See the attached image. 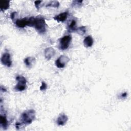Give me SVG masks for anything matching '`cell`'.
Returning a JSON list of instances; mask_svg holds the SVG:
<instances>
[{
  "label": "cell",
  "mask_w": 131,
  "mask_h": 131,
  "mask_svg": "<svg viewBox=\"0 0 131 131\" xmlns=\"http://www.w3.org/2000/svg\"><path fill=\"white\" fill-rule=\"evenodd\" d=\"M72 37L71 35H67L63 36L59 39V44L58 48L60 50H65L67 49L71 41Z\"/></svg>",
  "instance_id": "3"
},
{
  "label": "cell",
  "mask_w": 131,
  "mask_h": 131,
  "mask_svg": "<svg viewBox=\"0 0 131 131\" xmlns=\"http://www.w3.org/2000/svg\"><path fill=\"white\" fill-rule=\"evenodd\" d=\"M16 80L17 81V83L15 86L14 90L18 92L24 91L27 88V80L25 77L19 75L16 77Z\"/></svg>",
  "instance_id": "4"
},
{
  "label": "cell",
  "mask_w": 131,
  "mask_h": 131,
  "mask_svg": "<svg viewBox=\"0 0 131 131\" xmlns=\"http://www.w3.org/2000/svg\"><path fill=\"white\" fill-rule=\"evenodd\" d=\"M1 61L2 64L4 66L7 67H10L12 66V60L9 53H4L1 57Z\"/></svg>",
  "instance_id": "6"
},
{
  "label": "cell",
  "mask_w": 131,
  "mask_h": 131,
  "mask_svg": "<svg viewBox=\"0 0 131 131\" xmlns=\"http://www.w3.org/2000/svg\"><path fill=\"white\" fill-rule=\"evenodd\" d=\"M76 20L75 19H72L70 22H69V24H68L67 26V31L69 32H76L77 30V27H76Z\"/></svg>",
  "instance_id": "12"
},
{
  "label": "cell",
  "mask_w": 131,
  "mask_h": 131,
  "mask_svg": "<svg viewBox=\"0 0 131 131\" xmlns=\"http://www.w3.org/2000/svg\"><path fill=\"white\" fill-rule=\"evenodd\" d=\"M10 7V1H1L0 9L1 11H5Z\"/></svg>",
  "instance_id": "15"
},
{
  "label": "cell",
  "mask_w": 131,
  "mask_h": 131,
  "mask_svg": "<svg viewBox=\"0 0 131 131\" xmlns=\"http://www.w3.org/2000/svg\"><path fill=\"white\" fill-rule=\"evenodd\" d=\"M68 12H62L58 15H55L53 19L56 20L57 22H61V23H63L64 22L68 17Z\"/></svg>",
  "instance_id": "9"
},
{
  "label": "cell",
  "mask_w": 131,
  "mask_h": 131,
  "mask_svg": "<svg viewBox=\"0 0 131 131\" xmlns=\"http://www.w3.org/2000/svg\"><path fill=\"white\" fill-rule=\"evenodd\" d=\"M82 3V1H73L72 4V6L73 7H79L81 6V4Z\"/></svg>",
  "instance_id": "18"
},
{
  "label": "cell",
  "mask_w": 131,
  "mask_h": 131,
  "mask_svg": "<svg viewBox=\"0 0 131 131\" xmlns=\"http://www.w3.org/2000/svg\"><path fill=\"white\" fill-rule=\"evenodd\" d=\"M59 6V3L57 1H52L50 2L46 6L47 7H54V8H58Z\"/></svg>",
  "instance_id": "17"
},
{
  "label": "cell",
  "mask_w": 131,
  "mask_h": 131,
  "mask_svg": "<svg viewBox=\"0 0 131 131\" xmlns=\"http://www.w3.org/2000/svg\"><path fill=\"white\" fill-rule=\"evenodd\" d=\"M47 88V85L46 83L44 81H42L41 82V85L40 87V90L41 91H45V90H46Z\"/></svg>",
  "instance_id": "20"
},
{
  "label": "cell",
  "mask_w": 131,
  "mask_h": 131,
  "mask_svg": "<svg viewBox=\"0 0 131 131\" xmlns=\"http://www.w3.org/2000/svg\"><path fill=\"white\" fill-rule=\"evenodd\" d=\"M35 58L34 57H27L24 60V62L28 68H31L35 63Z\"/></svg>",
  "instance_id": "11"
},
{
  "label": "cell",
  "mask_w": 131,
  "mask_h": 131,
  "mask_svg": "<svg viewBox=\"0 0 131 131\" xmlns=\"http://www.w3.org/2000/svg\"><path fill=\"white\" fill-rule=\"evenodd\" d=\"M28 26L33 27L39 34H43L46 31L47 25L45 19L42 16L38 15L36 17H31L29 18Z\"/></svg>",
  "instance_id": "1"
},
{
  "label": "cell",
  "mask_w": 131,
  "mask_h": 131,
  "mask_svg": "<svg viewBox=\"0 0 131 131\" xmlns=\"http://www.w3.org/2000/svg\"><path fill=\"white\" fill-rule=\"evenodd\" d=\"M94 43V40L91 35H88L86 36L83 40L84 46L86 47H91Z\"/></svg>",
  "instance_id": "13"
},
{
  "label": "cell",
  "mask_w": 131,
  "mask_h": 131,
  "mask_svg": "<svg viewBox=\"0 0 131 131\" xmlns=\"http://www.w3.org/2000/svg\"><path fill=\"white\" fill-rule=\"evenodd\" d=\"M42 2V1H35L34 2V4L36 8L37 9H39L40 7V3Z\"/></svg>",
  "instance_id": "21"
},
{
  "label": "cell",
  "mask_w": 131,
  "mask_h": 131,
  "mask_svg": "<svg viewBox=\"0 0 131 131\" xmlns=\"http://www.w3.org/2000/svg\"><path fill=\"white\" fill-rule=\"evenodd\" d=\"M55 54V50L52 47H48L44 51L45 58L47 60L51 59Z\"/></svg>",
  "instance_id": "7"
},
{
  "label": "cell",
  "mask_w": 131,
  "mask_h": 131,
  "mask_svg": "<svg viewBox=\"0 0 131 131\" xmlns=\"http://www.w3.org/2000/svg\"><path fill=\"white\" fill-rule=\"evenodd\" d=\"M0 123H1V126L4 129H6L7 128L8 122L5 115H1Z\"/></svg>",
  "instance_id": "14"
},
{
  "label": "cell",
  "mask_w": 131,
  "mask_h": 131,
  "mask_svg": "<svg viewBox=\"0 0 131 131\" xmlns=\"http://www.w3.org/2000/svg\"><path fill=\"white\" fill-rule=\"evenodd\" d=\"M69 61L70 59L68 56L62 55L55 60V64L58 68H63L66 66Z\"/></svg>",
  "instance_id": "5"
},
{
  "label": "cell",
  "mask_w": 131,
  "mask_h": 131,
  "mask_svg": "<svg viewBox=\"0 0 131 131\" xmlns=\"http://www.w3.org/2000/svg\"><path fill=\"white\" fill-rule=\"evenodd\" d=\"M21 122L25 125H28L32 123L35 119V111L33 109L25 111L21 116Z\"/></svg>",
  "instance_id": "2"
},
{
  "label": "cell",
  "mask_w": 131,
  "mask_h": 131,
  "mask_svg": "<svg viewBox=\"0 0 131 131\" xmlns=\"http://www.w3.org/2000/svg\"><path fill=\"white\" fill-rule=\"evenodd\" d=\"M86 29L85 26H81L80 27H78L77 28V30L76 31V32L77 33L81 35H84L86 33Z\"/></svg>",
  "instance_id": "16"
},
{
  "label": "cell",
  "mask_w": 131,
  "mask_h": 131,
  "mask_svg": "<svg viewBox=\"0 0 131 131\" xmlns=\"http://www.w3.org/2000/svg\"><path fill=\"white\" fill-rule=\"evenodd\" d=\"M68 120V118L67 116L64 113H61L57 117L56 120V123L58 125L63 126L66 124Z\"/></svg>",
  "instance_id": "8"
},
{
  "label": "cell",
  "mask_w": 131,
  "mask_h": 131,
  "mask_svg": "<svg viewBox=\"0 0 131 131\" xmlns=\"http://www.w3.org/2000/svg\"><path fill=\"white\" fill-rule=\"evenodd\" d=\"M127 96V93H122L121 94V98H125Z\"/></svg>",
  "instance_id": "22"
},
{
  "label": "cell",
  "mask_w": 131,
  "mask_h": 131,
  "mask_svg": "<svg viewBox=\"0 0 131 131\" xmlns=\"http://www.w3.org/2000/svg\"><path fill=\"white\" fill-rule=\"evenodd\" d=\"M18 15V13L17 12H13L11 13L10 17L11 20L13 21H15L17 19H16V17Z\"/></svg>",
  "instance_id": "19"
},
{
  "label": "cell",
  "mask_w": 131,
  "mask_h": 131,
  "mask_svg": "<svg viewBox=\"0 0 131 131\" xmlns=\"http://www.w3.org/2000/svg\"><path fill=\"white\" fill-rule=\"evenodd\" d=\"M29 18L25 17L21 19H17L15 21V25L17 27L20 28H23L28 26Z\"/></svg>",
  "instance_id": "10"
}]
</instances>
